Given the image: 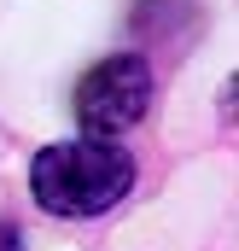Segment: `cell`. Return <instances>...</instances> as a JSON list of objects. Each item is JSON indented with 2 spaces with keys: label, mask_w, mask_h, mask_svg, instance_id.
I'll list each match as a JSON object with an SVG mask.
<instances>
[{
  "label": "cell",
  "mask_w": 239,
  "mask_h": 251,
  "mask_svg": "<svg viewBox=\"0 0 239 251\" xmlns=\"http://www.w3.org/2000/svg\"><path fill=\"white\" fill-rule=\"evenodd\" d=\"M134 187V158L111 140L41 146L29 164V193L47 216H99Z\"/></svg>",
  "instance_id": "1"
},
{
  "label": "cell",
  "mask_w": 239,
  "mask_h": 251,
  "mask_svg": "<svg viewBox=\"0 0 239 251\" xmlns=\"http://www.w3.org/2000/svg\"><path fill=\"white\" fill-rule=\"evenodd\" d=\"M0 251H24V234H18V228H6V222H0Z\"/></svg>",
  "instance_id": "3"
},
{
  "label": "cell",
  "mask_w": 239,
  "mask_h": 251,
  "mask_svg": "<svg viewBox=\"0 0 239 251\" xmlns=\"http://www.w3.org/2000/svg\"><path fill=\"white\" fill-rule=\"evenodd\" d=\"M152 105V64L140 53H111L76 82V123L94 140H117Z\"/></svg>",
  "instance_id": "2"
}]
</instances>
